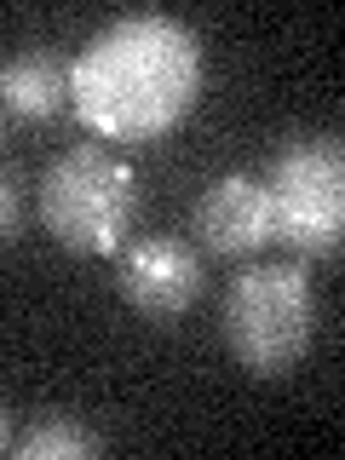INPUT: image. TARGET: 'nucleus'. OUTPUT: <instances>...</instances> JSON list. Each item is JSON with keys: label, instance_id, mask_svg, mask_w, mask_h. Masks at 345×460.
<instances>
[{"label": "nucleus", "instance_id": "1", "mask_svg": "<svg viewBox=\"0 0 345 460\" xmlns=\"http://www.w3.org/2000/svg\"><path fill=\"white\" fill-rule=\"evenodd\" d=\"M201 86V40L162 12L115 18L69 64V104L98 138H155L179 127Z\"/></svg>", "mask_w": 345, "mask_h": 460}, {"label": "nucleus", "instance_id": "2", "mask_svg": "<svg viewBox=\"0 0 345 460\" xmlns=\"http://www.w3.org/2000/svg\"><path fill=\"white\" fill-rule=\"evenodd\" d=\"M40 219L69 253H121L138 225V172L110 144H69L47 162Z\"/></svg>", "mask_w": 345, "mask_h": 460}, {"label": "nucleus", "instance_id": "3", "mask_svg": "<svg viewBox=\"0 0 345 460\" xmlns=\"http://www.w3.org/2000/svg\"><path fill=\"white\" fill-rule=\"evenodd\" d=\"M219 334L259 380L288 374L316 334V288L305 265H248L219 305Z\"/></svg>", "mask_w": 345, "mask_h": 460}, {"label": "nucleus", "instance_id": "4", "mask_svg": "<svg viewBox=\"0 0 345 460\" xmlns=\"http://www.w3.org/2000/svg\"><path fill=\"white\" fill-rule=\"evenodd\" d=\"M270 236H282L299 253H334L345 230V150L334 133H305L270 150L265 172Z\"/></svg>", "mask_w": 345, "mask_h": 460}, {"label": "nucleus", "instance_id": "5", "mask_svg": "<svg viewBox=\"0 0 345 460\" xmlns=\"http://www.w3.org/2000/svg\"><path fill=\"white\" fill-rule=\"evenodd\" d=\"M115 288L144 316H179L201 299V253L179 236H138L121 248Z\"/></svg>", "mask_w": 345, "mask_h": 460}, {"label": "nucleus", "instance_id": "6", "mask_svg": "<svg viewBox=\"0 0 345 460\" xmlns=\"http://www.w3.org/2000/svg\"><path fill=\"white\" fill-rule=\"evenodd\" d=\"M196 242L219 259L259 253L270 242V201L253 172H225L196 196Z\"/></svg>", "mask_w": 345, "mask_h": 460}, {"label": "nucleus", "instance_id": "7", "mask_svg": "<svg viewBox=\"0 0 345 460\" xmlns=\"http://www.w3.org/2000/svg\"><path fill=\"white\" fill-rule=\"evenodd\" d=\"M69 104V64L47 47H23L0 64V110L18 121H47Z\"/></svg>", "mask_w": 345, "mask_h": 460}, {"label": "nucleus", "instance_id": "8", "mask_svg": "<svg viewBox=\"0 0 345 460\" xmlns=\"http://www.w3.org/2000/svg\"><path fill=\"white\" fill-rule=\"evenodd\" d=\"M98 449H104V438L86 420H75V414H47V420H35L23 438H12V455L18 460H86Z\"/></svg>", "mask_w": 345, "mask_h": 460}, {"label": "nucleus", "instance_id": "9", "mask_svg": "<svg viewBox=\"0 0 345 460\" xmlns=\"http://www.w3.org/2000/svg\"><path fill=\"white\" fill-rule=\"evenodd\" d=\"M18 230H23V184L12 167H0V248L18 242Z\"/></svg>", "mask_w": 345, "mask_h": 460}, {"label": "nucleus", "instance_id": "10", "mask_svg": "<svg viewBox=\"0 0 345 460\" xmlns=\"http://www.w3.org/2000/svg\"><path fill=\"white\" fill-rule=\"evenodd\" d=\"M6 449H12V409L0 402V455H6Z\"/></svg>", "mask_w": 345, "mask_h": 460}]
</instances>
